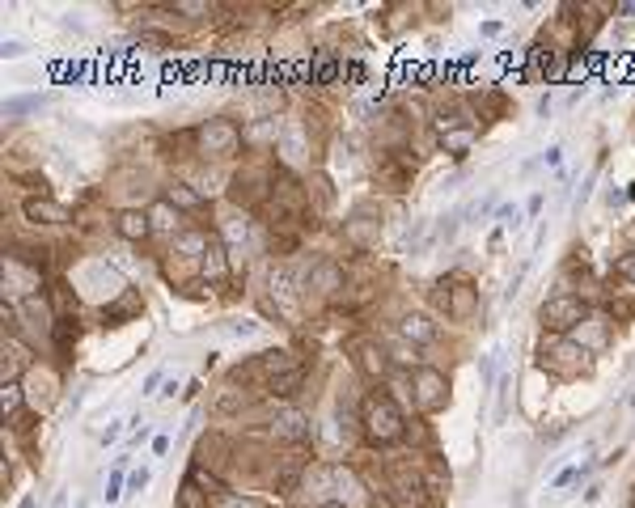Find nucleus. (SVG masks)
I'll return each mask as SVG.
<instances>
[{"mask_svg": "<svg viewBox=\"0 0 635 508\" xmlns=\"http://www.w3.org/2000/svg\"><path fill=\"white\" fill-rule=\"evenodd\" d=\"M584 301L580 297H572V292H555V297H547L538 309V322L542 330H551V335H572V330L584 322Z\"/></svg>", "mask_w": 635, "mask_h": 508, "instance_id": "nucleus-1", "label": "nucleus"}, {"mask_svg": "<svg viewBox=\"0 0 635 508\" xmlns=\"http://www.w3.org/2000/svg\"><path fill=\"white\" fill-rule=\"evenodd\" d=\"M364 428H369V440H377V445L399 440L402 437V411H399V402L390 399V394H373V399L364 402Z\"/></svg>", "mask_w": 635, "mask_h": 508, "instance_id": "nucleus-2", "label": "nucleus"}, {"mask_svg": "<svg viewBox=\"0 0 635 508\" xmlns=\"http://www.w3.org/2000/svg\"><path fill=\"white\" fill-rule=\"evenodd\" d=\"M542 365L551 360L555 369H559V377H576V373L589 369V352L576 344V339H567V335H551L547 344H542Z\"/></svg>", "mask_w": 635, "mask_h": 508, "instance_id": "nucleus-3", "label": "nucleus"}, {"mask_svg": "<svg viewBox=\"0 0 635 508\" xmlns=\"http://www.w3.org/2000/svg\"><path fill=\"white\" fill-rule=\"evenodd\" d=\"M195 144H199L204 157H229V152H237V144H242V132H237V124H229V119H207V124L195 132Z\"/></svg>", "mask_w": 635, "mask_h": 508, "instance_id": "nucleus-4", "label": "nucleus"}, {"mask_svg": "<svg viewBox=\"0 0 635 508\" xmlns=\"http://www.w3.org/2000/svg\"><path fill=\"white\" fill-rule=\"evenodd\" d=\"M34 289H39V267L26 263L22 254H9V259H5V292H9V301L14 305L30 301Z\"/></svg>", "mask_w": 635, "mask_h": 508, "instance_id": "nucleus-5", "label": "nucleus"}, {"mask_svg": "<svg viewBox=\"0 0 635 508\" xmlns=\"http://www.w3.org/2000/svg\"><path fill=\"white\" fill-rule=\"evenodd\" d=\"M445 402H449V382H445V373H437V369L415 373V407L424 415H432V411H441Z\"/></svg>", "mask_w": 635, "mask_h": 508, "instance_id": "nucleus-6", "label": "nucleus"}, {"mask_svg": "<svg viewBox=\"0 0 635 508\" xmlns=\"http://www.w3.org/2000/svg\"><path fill=\"white\" fill-rule=\"evenodd\" d=\"M276 152L284 157V165H305L309 162V132H305L301 119H289V124L280 127V136H276Z\"/></svg>", "mask_w": 635, "mask_h": 508, "instance_id": "nucleus-7", "label": "nucleus"}, {"mask_svg": "<svg viewBox=\"0 0 635 508\" xmlns=\"http://www.w3.org/2000/svg\"><path fill=\"white\" fill-rule=\"evenodd\" d=\"M17 314L26 318V330L30 335H34V330H39V335H51V330L60 327V318H56V309H51V305L42 301V297H30V301H22V305H14Z\"/></svg>", "mask_w": 635, "mask_h": 508, "instance_id": "nucleus-8", "label": "nucleus"}, {"mask_svg": "<svg viewBox=\"0 0 635 508\" xmlns=\"http://www.w3.org/2000/svg\"><path fill=\"white\" fill-rule=\"evenodd\" d=\"M606 330H610V318L606 314H584V322H580L572 335H576V344L584 347L589 356H594V352H602V347H606V339H610Z\"/></svg>", "mask_w": 635, "mask_h": 508, "instance_id": "nucleus-9", "label": "nucleus"}, {"mask_svg": "<svg viewBox=\"0 0 635 508\" xmlns=\"http://www.w3.org/2000/svg\"><path fill=\"white\" fill-rule=\"evenodd\" d=\"M22 217L34 220V225H69L72 212L64 204H56V199H26V204H22Z\"/></svg>", "mask_w": 635, "mask_h": 508, "instance_id": "nucleus-10", "label": "nucleus"}, {"mask_svg": "<svg viewBox=\"0 0 635 508\" xmlns=\"http://www.w3.org/2000/svg\"><path fill=\"white\" fill-rule=\"evenodd\" d=\"M352 352H356V369L364 373V377H386L390 373V352L386 347H377V344H356L352 347Z\"/></svg>", "mask_w": 635, "mask_h": 508, "instance_id": "nucleus-11", "label": "nucleus"}, {"mask_svg": "<svg viewBox=\"0 0 635 508\" xmlns=\"http://www.w3.org/2000/svg\"><path fill=\"white\" fill-rule=\"evenodd\" d=\"M474 309H479V289H470L466 280L449 284V309H445V314L454 318V322H466Z\"/></svg>", "mask_w": 635, "mask_h": 508, "instance_id": "nucleus-12", "label": "nucleus"}, {"mask_svg": "<svg viewBox=\"0 0 635 508\" xmlns=\"http://www.w3.org/2000/svg\"><path fill=\"white\" fill-rule=\"evenodd\" d=\"M115 234L124 237V242H144V237L152 234L149 212H136V208H127V212H119V217H115Z\"/></svg>", "mask_w": 635, "mask_h": 508, "instance_id": "nucleus-13", "label": "nucleus"}, {"mask_svg": "<svg viewBox=\"0 0 635 508\" xmlns=\"http://www.w3.org/2000/svg\"><path fill=\"white\" fill-rule=\"evenodd\" d=\"M204 280H212V284L229 280V246H225L221 237H212V246L204 254Z\"/></svg>", "mask_w": 635, "mask_h": 508, "instance_id": "nucleus-14", "label": "nucleus"}, {"mask_svg": "<svg viewBox=\"0 0 635 508\" xmlns=\"http://www.w3.org/2000/svg\"><path fill=\"white\" fill-rule=\"evenodd\" d=\"M309 289H318L322 297H331V292H339L344 289V272H339V263H331V259H322L309 272Z\"/></svg>", "mask_w": 635, "mask_h": 508, "instance_id": "nucleus-15", "label": "nucleus"}, {"mask_svg": "<svg viewBox=\"0 0 635 508\" xmlns=\"http://www.w3.org/2000/svg\"><path fill=\"white\" fill-rule=\"evenodd\" d=\"M271 437H280V440H305V437H309V420H305L301 411L276 415V420H271Z\"/></svg>", "mask_w": 635, "mask_h": 508, "instance_id": "nucleus-16", "label": "nucleus"}, {"mask_svg": "<svg viewBox=\"0 0 635 508\" xmlns=\"http://www.w3.org/2000/svg\"><path fill=\"white\" fill-rule=\"evenodd\" d=\"M254 182H267V174H262V170H246V174H237V179H234V199H237V204H254V199L267 195V187H254Z\"/></svg>", "mask_w": 635, "mask_h": 508, "instance_id": "nucleus-17", "label": "nucleus"}, {"mask_svg": "<svg viewBox=\"0 0 635 508\" xmlns=\"http://www.w3.org/2000/svg\"><path fill=\"white\" fill-rule=\"evenodd\" d=\"M149 225L157 229V234H174V237H179L182 212H179L174 204H166V199H161V204H152V208H149Z\"/></svg>", "mask_w": 635, "mask_h": 508, "instance_id": "nucleus-18", "label": "nucleus"}, {"mask_svg": "<svg viewBox=\"0 0 635 508\" xmlns=\"http://www.w3.org/2000/svg\"><path fill=\"white\" fill-rule=\"evenodd\" d=\"M402 339H411V347L432 344V339H437V322H428L424 314H407L402 318Z\"/></svg>", "mask_w": 635, "mask_h": 508, "instance_id": "nucleus-19", "label": "nucleus"}, {"mask_svg": "<svg viewBox=\"0 0 635 508\" xmlns=\"http://www.w3.org/2000/svg\"><path fill=\"white\" fill-rule=\"evenodd\" d=\"M166 204H174V208H179V212H195V208H204V195H199V191H191L187 182H170Z\"/></svg>", "mask_w": 635, "mask_h": 508, "instance_id": "nucleus-20", "label": "nucleus"}, {"mask_svg": "<svg viewBox=\"0 0 635 508\" xmlns=\"http://www.w3.org/2000/svg\"><path fill=\"white\" fill-rule=\"evenodd\" d=\"M207 246H212V237L199 234V229H191V234H179V237H174V250H179V254H187V259H204Z\"/></svg>", "mask_w": 635, "mask_h": 508, "instance_id": "nucleus-21", "label": "nucleus"}, {"mask_svg": "<svg viewBox=\"0 0 635 508\" xmlns=\"http://www.w3.org/2000/svg\"><path fill=\"white\" fill-rule=\"evenodd\" d=\"M305 382V369L297 365V369H289V373H280V377H271V394H280V399H289V394H297V385Z\"/></svg>", "mask_w": 635, "mask_h": 508, "instance_id": "nucleus-22", "label": "nucleus"}, {"mask_svg": "<svg viewBox=\"0 0 635 508\" xmlns=\"http://www.w3.org/2000/svg\"><path fill=\"white\" fill-rule=\"evenodd\" d=\"M221 237H225V246H229V254L246 246V217H234V220H229V225L221 229Z\"/></svg>", "mask_w": 635, "mask_h": 508, "instance_id": "nucleus-23", "label": "nucleus"}, {"mask_svg": "<svg viewBox=\"0 0 635 508\" xmlns=\"http://www.w3.org/2000/svg\"><path fill=\"white\" fill-rule=\"evenodd\" d=\"M39 106H47V97H42V94L9 97V102H5V115H9V119H17V115H26V110H39Z\"/></svg>", "mask_w": 635, "mask_h": 508, "instance_id": "nucleus-24", "label": "nucleus"}, {"mask_svg": "<svg viewBox=\"0 0 635 508\" xmlns=\"http://www.w3.org/2000/svg\"><path fill=\"white\" fill-rule=\"evenodd\" d=\"M22 399H26V390L17 382H5V394H0V407H5V415H14L17 407H22Z\"/></svg>", "mask_w": 635, "mask_h": 508, "instance_id": "nucleus-25", "label": "nucleus"}, {"mask_svg": "<svg viewBox=\"0 0 635 508\" xmlns=\"http://www.w3.org/2000/svg\"><path fill=\"white\" fill-rule=\"evenodd\" d=\"M136 309H140V297L136 292H127L119 305H106V322H115V318H124V314H136Z\"/></svg>", "mask_w": 635, "mask_h": 508, "instance_id": "nucleus-26", "label": "nucleus"}, {"mask_svg": "<svg viewBox=\"0 0 635 508\" xmlns=\"http://www.w3.org/2000/svg\"><path fill=\"white\" fill-rule=\"evenodd\" d=\"M335 72H339V64L322 55V60H318V64H314V81H318V85H331V81H335Z\"/></svg>", "mask_w": 635, "mask_h": 508, "instance_id": "nucleus-27", "label": "nucleus"}, {"mask_svg": "<svg viewBox=\"0 0 635 508\" xmlns=\"http://www.w3.org/2000/svg\"><path fill=\"white\" fill-rule=\"evenodd\" d=\"M614 275H619V280H627V284L635 289V250H631V254H622V259L614 263Z\"/></svg>", "mask_w": 635, "mask_h": 508, "instance_id": "nucleus-28", "label": "nucleus"}, {"mask_svg": "<svg viewBox=\"0 0 635 508\" xmlns=\"http://www.w3.org/2000/svg\"><path fill=\"white\" fill-rule=\"evenodd\" d=\"M216 508H259L254 500H242L234 492H216Z\"/></svg>", "mask_w": 635, "mask_h": 508, "instance_id": "nucleus-29", "label": "nucleus"}, {"mask_svg": "<svg viewBox=\"0 0 635 508\" xmlns=\"http://www.w3.org/2000/svg\"><path fill=\"white\" fill-rule=\"evenodd\" d=\"M457 225H462V212H449V217H441V225H437V237H445V242H449V237L457 234Z\"/></svg>", "mask_w": 635, "mask_h": 508, "instance_id": "nucleus-30", "label": "nucleus"}, {"mask_svg": "<svg viewBox=\"0 0 635 508\" xmlns=\"http://www.w3.org/2000/svg\"><path fill=\"white\" fill-rule=\"evenodd\" d=\"M119 487H124V462H119V466H115L111 483H106V504H111V500H119Z\"/></svg>", "mask_w": 635, "mask_h": 508, "instance_id": "nucleus-31", "label": "nucleus"}, {"mask_svg": "<svg viewBox=\"0 0 635 508\" xmlns=\"http://www.w3.org/2000/svg\"><path fill=\"white\" fill-rule=\"evenodd\" d=\"M567 432H572V424H567V420H564V424H555L551 432L542 428V445H555V440H559V437H567Z\"/></svg>", "mask_w": 635, "mask_h": 508, "instance_id": "nucleus-32", "label": "nucleus"}, {"mask_svg": "<svg viewBox=\"0 0 635 508\" xmlns=\"http://www.w3.org/2000/svg\"><path fill=\"white\" fill-rule=\"evenodd\" d=\"M127 487H132V492H144V487H149V470H136V475L127 479Z\"/></svg>", "mask_w": 635, "mask_h": 508, "instance_id": "nucleus-33", "label": "nucleus"}, {"mask_svg": "<svg viewBox=\"0 0 635 508\" xmlns=\"http://www.w3.org/2000/svg\"><path fill=\"white\" fill-rule=\"evenodd\" d=\"M157 385H161V369H157V373H149V377H144V394H152V390H157Z\"/></svg>", "mask_w": 635, "mask_h": 508, "instance_id": "nucleus-34", "label": "nucleus"}, {"mask_svg": "<svg viewBox=\"0 0 635 508\" xmlns=\"http://www.w3.org/2000/svg\"><path fill=\"white\" fill-rule=\"evenodd\" d=\"M229 330H234V335H254V322H234Z\"/></svg>", "mask_w": 635, "mask_h": 508, "instance_id": "nucleus-35", "label": "nucleus"}, {"mask_svg": "<svg viewBox=\"0 0 635 508\" xmlns=\"http://www.w3.org/2000/svg\"><path fill=\"white\" fill-rule=\"evenodd\" d=\"M22 51H26L22 42H5V60H14V55H22Z\"/></svg>", "mask_w": 635, "mask_h": 508, "instance_id": "nucleus-36", "label": "nucleus"}, {"mask_svg": "<svg viewBox=\"0 0 635 508\" xmlns=\"http://www.w3.org/2000/svg\"><path fill=\"white\" fill-rule=\"evenodd\" d=\"M318 508H344V504H339V500H327V504H318Z\"/></svg>", "mask_w": 635, "mask_h": 508, "instance_id": "nucleus-37", "label": "nucleus"}, {"mask_svg": "<svg viewBox=\"0 0 635 508\" xmlns=\"http://www.w3.org/2000/svg\"><path fill=\"white\" fill-rule=\"evenodd\" d=\"M22 508H34V495H26V500H22Z\"/></svg>", "mask_w": 635, "mask_h": 508, "instance_id": "nucleus-38", "label": "nucleus"}]
</instances>
